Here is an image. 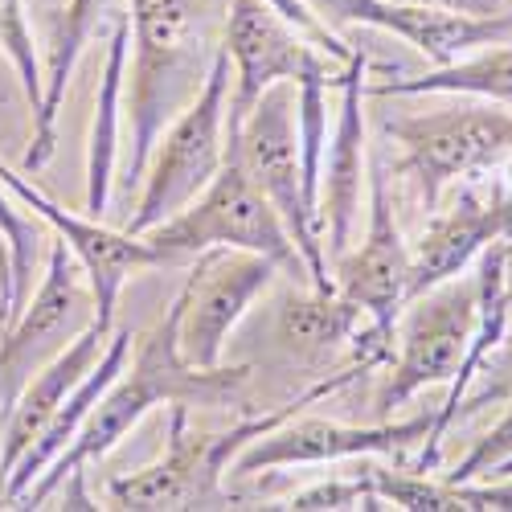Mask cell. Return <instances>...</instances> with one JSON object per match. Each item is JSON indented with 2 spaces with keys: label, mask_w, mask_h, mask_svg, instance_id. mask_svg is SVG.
Instances as JSON below:
<instances>
[{
  "label": "cell",
  "mask_w": 512,
  "mask_h": 512,
  "mask_svg": "<svg viewBox=\"0 0 512 512\" xmlns=\"http://www.w3.org/2000/svg\"><path fill=\"white\" fill-rule=\"evenodd\" d=\"M410 5H435V9H451V13H476V17H488V13H508V9H504L508 0H410Z\"/></svg>",
  "instance_id": "29"
},
{
  "label": "cell",
  "mask_w": 512,
  "mask_h": 512,
  "mask_svg": "<svg viewBox=\"0 0 512 512\" xmlns=\"http://www.w3.org/2000/svg\"><path fill=\"white\" fill-rule=\"evenodd\" d=\"M127 50H132V21L127 13L115 17L107 41V66L95 95V123H91V148H87V213L103 218L111 201L115 160H119V103H123V78H127Z\"/></svg>",
  "instance_id": "21"
},
{
  "label": "cell",
  "mask_w": 512,
  "mask_h": 512,
  "mask_svg": "<svg viewBox=\"0 0 512 512\" xmlns=\"http://www.w3.org/2000/svg\"><path fill=\"white\" fill-rule=\"evenodd\" d=\"M369 99H402V95H472L488 103L512 107V37L484 46L472 58H455L447 66H435L431 74L418 78H365Z\"/></svg>",
  "instance_id": "20"
},
{
  "label": "cell",
  "mask_w": 512,
  "mask_h": 512,
  "mask_svg": "<svg viewBox=\"0 0 512 512\" xmlns=\"http://www.w3.org/2000/svg\"><path fill=\"white\" fill-rule=\"evenodd\" d=\"M328 25H365L402 37L406 46L422 50L435 66H447L472 50L496 46L512 37V9L508 13H451L435 5H410V0H304Z\"/></svg>",
  "instance_id": "15"
},
{
  "label": "cell",
  "mask_w": 512,
  "mask_h": 512,
  "mask_svg": "<svg viewBox=\"0 0 512 512\" xmlns=\"http://www.w3.org/2000/svg\"><path fill=\"white\" fill-rule=\"evenodd\" d=\"M275 328L291 353L320 357L328 349L353 345V336L365 328V312L340 291H287Z\"/></svg>",
  "instance_id": "22"
},
{
  "label": "cell",
  "mask_w": 512,
  "mask_h": 512,
  "mask_svg": "<svg viewBox=\"0 0 512 512\" xmlns=\"http://www.w3.org/2000/svg\"><path fill=\"white\" fill-rule=\"evenodd\" d=\"M365 373L361 361L345 365L340 373H332L320 386L295 394L287 406L263 414V418H246L222 435H201L189 426V406H173L168 414V447L156 463L140 467L132 476H119L107 484V504L111 508H132V512H181V508H230L234 496L226 492V463H234V455L250 443L267 435L271 426L295 418L304 406L345 390L349 381H357Z\"/></svg>",
  "instance_id": "2"
},
{
  "label": "cell",
  "mask_w": 512,
  "mask_h": 512,
  "mask_svg": "<svg viewBox=\"0 0 512 512\" xmlns=\"http://www.w3.org/2000/svg\"><path fill=\"white\" fill-rule=\"evenodd\" d=\"M226 107H230V54L218 50L201 91L173 119L168 136L156 140V156L144 168V193L127 218V234H148L152 226L181 213L226 164Z\"/></svg>",
  "instance_id": "5"
},
{
  "label": "cell",
  "mask_w": 512,
  "mask_h": 512,
  "mask_svg": "<svg viewBox=\"0 0 512 512\" xmlns=\"http://www.w3.org/2000/svg\"><path fill=\"white\" fill-rule=\"evenodd\" d=\"M386 136L402 144V168L418 177L426 209H435L447 185L512 160V111L488 99L463 103L435 115L390 119Z\"/></svg>",
  "instance_id": "9"
},
{
  "label": "cell",
  "mask_w": 512,
  "mask_h": 512,
  "mask_svg": "<svg viewBox=\"0 0 512 512\" xmlns=\"http://www.w3.org/2000/svg\"><path fill=\"white\" fill-rule=\"evenodd\" d=\"M132 340H136L132 328L111 332V340H107L103 357L95 361V369L70 390V398H66V402L58 406V414L50 418V426H46V431L37 435V443L17 459V467L9 472V480L0 484V500H5V504H17V496H21L41 472H46V467H50L70 443H74V435L82 431V422L91 418V410H95V402L103 398V390L119 377V369L127 365V357H132Z\"/></svg>",
  "instance_id": "19"
},
{
  "label": "cell",
  "mask_w": 512,
  "mask_h": 512,
  "mask_svg": "<svg viewBox=\"0 0 512 512\" xmlns=\"http://www.w3.org/2000/svg\"><path fill=\"white\" fill-rule=\"evenodd\" d=\"M435 410L390 422L381 418L373 426H345L328 418H287L271 426L267 435L250 439L234 455V472L254 476L271 472V467H312V463H340V459H361V455H390L406 451L414 443H426L431 435Z\"/></svg>",
  "instance_id": "14"
},
{
  "label": "cell",
  "mask_w": 512,
  "mask_h": 512,
  "mask_svg": "<svg viewBox=\"0 0 512 512\" xmlns=\"http://www.w3.org/2000/svg\"><path fill=\"white\" fill-rule=\"evenodd\" d=\"M99 17V0H70L62 21H58V37H54V54H50V78H46V99H41V111L33 115V144L21 160L25 173H37L58 148V111L66 99V82L78 66V54L87 46V37L95 29Z\"/></svg>",
  "instance_id": "23"
},
{
  "label": "cell",
  "mask_w": 512,
  "mask_h": 512,
  "mask_svg": "<svg viewBox=\"0 0 512 512\" xmlns=\"http://www.w3.org/2000/svg\"><path fill=\"white\" fill-rule=\"evenodd\" d=\"M0 238L9 242V263H13V312H9V324L13 316L25 308V287L33 279V263H37V222L29 213L17 209V197L0 185Z\"/></svg>",
  "instance_id": "25"
},
{
  "label": "cell",
  "mask_w": 512,
  "mask_h": 512,
  "mask_svg": "<svg viewBox=\"0 0 512 512\" xmlns=\"http://www.w3.org/2000/svg\"><path fill=\"white\" fill-rule=\"evenodd\" d=\"M287 512H340V508H381L377 492L369 488L365 476H345V480H320L304 492H291L283 504Z\"/></svg>",
  "instance_id": "27"
},
{
  "label": "cell",
  "mask_w": 512,
  "mask_h": 512,
  "mask_svg": "<svg viewBox=\"0 0 512 512\" xmlns=\"http://www.w3.org/2000/svg\"><path fill=\"white\" fill-rule=\"evenodd\" d=\"M222 50L234 62V91L226 107V140L242 127V119L254 111L275 82H320L328 91H340L349 78V62L332 54H320L304 29H295L287 17H279L267 0H226V29H222Z\"/></svg>",
  "instance_id": "6"
},
{
  "label": "cell",
  "mask_w": 512,
  "mask_h": 512,
  "mask_svg": "<svg viewBox=\"0 0 512 512\" xmlns=\"http://www.w3.org/2000/svg\"><path fill=\"white\" fill-rule=\"evenodd\" d=\"M132 33H136V62H132V160L127 181H140L152 160V148L164 132V119L189 107L209 74L205 66V0H132Z\"/></svg>",
  "instance_id": "3"
},
{
  "label": "cell",
  "mask_w": 512,
  "mask_h": 512,
  "mask_svg": "<svg viewBox=\"0 0 512 512\" xmlns=\"http://www.w3.org/2000/svg\"><path fill=\"white\" fill-rule=\"evenodd\" d=\"M246 381H250V365H213V369L189 365L177 345V308L168 304V312L136 340V361L119 369V377L103 390V398L95 402L91 418L82 422L74 443L17 496V504L41 508L74 472L115 451L119 439H127V431L140 426L148 410L156 406L222 410L242 398Z\"/></svg>",
  "instance_id": "1"
},
{
  "label": "cell",
  "mask_w": 512,
  "mask_h": 512,
  "mask_svg": "<svg viewBox=\"0 0 512 512\" xmlns=\"http://www.w3.org/2000/svg\"><path fill=\"white\" fill-rule=\"evenodd\" d=\"M455 488H459L463 512H467V508H484V512H512V472H508V476H492L488 484H480V480H467V484H455Z\"/></svg>",
  "instance_id": "28"
},
{
  "label": "cell",
  "mask_w": 512,
  "mask_h": 512,
  "mask_svg": "<svg viewBox=\"0 0 512 512\" xmlns=\"http://www.w3.org/2000/svg\"><path fill=\"white\" fill-rule=\"evenodd\" d=\"M13 312V263H9V242L0 238V324H9Z\"/></svg>",
  "instance_id": "30"
},
{
  "label": "cell",
  "mask_w": 512,
  "mask_h": 512,
  "mask_svg": "<svg viewBox=\"0 0 512 512\" xmlns=\"http://www.w3.org/2000/svg\"><path fill=\"white\" fill-rule=\"evenodd\" d=\"M91 324H95V295L70 246L58 238L50 246L41 287L29 295L25 308L13 316V324H5V336H0V422H5L9 406L25 390V381Z\"/></svg>",
  "instance_id": "10"
},
{
  "label": "cell",
  "mask_w": 512,
  "mask_h": 512,
  "mask_svg": "<svg viewBox=\"0 0 512 512\" xmlns=\"http://www.w3.org/2000/svg\"><path fill=\"white\" fill-rule=\"evenodd\" d=\"M295 95L291 82H275V87L254 103V111L242 119V127L226 140V156L246 173V181L259 189L275 213L283 218L295 250L304 254L308 275L316 291H336L328 275V254L324 242L308 218L304 205V185H300V136H295Z\"/></svg>",
  "instance_id": "7"
},
{
  "label": "cell",
  "mask_w": 512,
  "mask_h": 512,
  "mask_svg": "<svg viewBox=\"0 0 512 512\" xmlns=\"http://www.w3.org/2000/svg\"><path fill=\"white\" fill-rule=\"evenodd\" d=\"M369 226L353 254L336 259V291L353 300L377 336L394 340V324L410 300V242L390 205V173L381 148L369 152Z\"/></svg>",
  "instance_id": "13"
},
{
  "label": "cell",
  "mask_w": 512,
  "mask_h": 512,
  "mask_svg": "<svg viewBox=\"0 0 512 512\" xmlns=\"http://www.w3.org/2000/svg\"><path fill=\"white\" fill-rule=\"evenodd\" d=\"M279 267L267 254L238 250V246H209L197 254L193 275L185 279L177 308V345L181 357L197 369L222 365L226 340L238 328V320L250 312V304L267 295Z\"/></svg>",
  "instance_id": "11"
},
{
  "label": "cell",
  "mask_w": 512,
  "mask_h": 512,
  "mask_svg": "<svg viewBox=\"0 0 512 512\" xmlns=\"http://www.w3.org/2000/svg\"><path fill=\"white\" fill-rule=\"evenodd\" d=\"M0 185H5L17 205H25L33 218H41L54 238H62L70 246V254L78 259L82 275H87V287L95 295V324L99 328H115V304L123 283L148 271V267H173L168 254L160 246H152L144 234H127V230H111L103 226V218H91V213H70L66 205L50 201L41 189H33L21 173H13L9 164H0Z\"/></svg>",
  "instance_id": "12"
},
{
  "label": "cell",
  "mask_w": 512,
  "mask_h": 512,
  "mask_svg": "<svg viewBox=\"0 0 512 512\" xmlns=\"http://www.w3.org/2000/svg\"><path fill=\"white\" fill-rule=\"evenodd\" d=\"M361 476L369 480L377 500H390L398 508H410V512H463L459 488L447 484V480L422 476L418 467H414V472H402V467H398V472H390V467H381L369 455H361Z\"/></svg>",
  "instance_id": "24"
},
{
  "label": "cell",
  "mask_w": 512,
  "mask_h": 512,
  "mask_svg": "<svg viewBox=\"0 0 512 512\" xmlns=\"http://www.w3.org/2000/svg\"><path fill=\"white\" fill-rule=\"evenodd\" d=\"M508 472H512V402L500 414V422L455 463V472H447L443 480L447 484H467V480H492V476H508Z\"/></svg>",
  "instance_id": "26"
},
{
  "label": "cell",
  "mask_w": 512,
  "mask_h": 512,
  "mask_svg": "<svg viewBox=\"0 0 512 512\" xmlns=\"http://www.w3.org/2000/svg\"><path fill=\"white\" fill-rule=\"evenodd\" d=\"M365 50H353L349 78L340 87V115L332 127V144L324 148L320 168V238L332 259L349 254V238L361 218V193L369 185V136H365Z\"/></svg>",
  "instance_id": "16"
},
{
  "label": "cell",
  "mask_w": 512,
  "mask_h": 512,
  "mask_svg": "<svg viewBox=\"0 0 512 512\" xmlns=\"http://www.w3.org/2000/svg\"><path fill=\"white\" fill-rule=\"evenodd\" d=\"M476 308H480V291H476V275H467V271L406 300L394 324L402 336V353L373 402L377 418H390L418 390L443 386V381L455 377L476 332Z\"/></svg>",
  "instance_id": "8"
},
{
  "label": "cell",
  "mask_w": 512,
  "mask_h": 512,
  "mask_svg": "<svg viewBox=\"0 0 512 512\" xmlns=\"http://www.w3.org/2000/svg\"><path fill=\"white\" fill-rule=\"evenodd\" d=\"M111 332H115V328H111ZM111 332L99 328V324L82 328L54 361H46V365H41V369L25 381V390L17 394V402H13L9 414H5V443H0V484L9 480V472L17 467V459H21V455L37 443V435L50 426V418H54L58 406L70 398V390L95 369V361L103 357Z\"/></svg>",
  "instance_id": "18"
},
{
  "label": "cell",
  "mask_w": 512,
  "mask_h": 512,
  "mask_svg": "<svg viewBox=\"0 0 512 512\" xmlns=\"http://www.w3.org/2000/svg\"><path fill=\"white\" fill-rule=\"evenodd\" d=\"M496 238H512V197L484 201L472 189H463L459 201L439 213L410 246V300L418 291L467 271Z\"/></svg>",
  "instance_id": "17"
},
{
  "label": "cell",
  "mask_w": 512,
  "mask_h": 512,
  "mask_svg": "<svg viewBox=\"0 0 512 512\" xmlns=\"http://www.w3.org/2000/svg\"><path fill=\"white\" fill-rule=\"evenodd\" d=\"M144 238L168 254V263L197 259V254L209 250V246L254 250V254H267L279 271L295 275V283L312 287L304 254L295 250L275 205L246 181V173L230 156L218 168V177H213L181 213H173L168 222L152 226Z\"/></svg>",
  "instance_id": "4"
}]
</instances>
